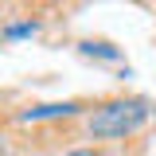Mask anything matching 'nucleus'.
<instances>
[{
    "label": "nucleus",
    "instance_id": "1",
    "mask_svg": "<svg viewBox=\"0 0 156 156\" xmlns=\"http://www.w3.org/2000/svg\"><path fill=\"white\" fill-rule=\"evenodd\" d=\"M148 121V105L144 101H109L90 117V133L94 136H129L133 129H140Z\"/></svg>",
    "mask_w": 156,
    "mask_h": 156
},
{
    "label": "nucleus",
    "instance_id": "2",
    "mask_svg": "<svg viewBox=\"0 0 156 156\" xmlns=\"http://www.w3.org/2000/svg\"><path fill=\"white\" fill-rule=\"evenodd\" d=\"M78 113L74 101H62V105H35V109H27V113H20V121H43V117H70Z\"/></svg>",
    "mask_w": 156,
    "mask_h": 156
},
{
    "label": "nucleus",
    "instance_id": "3",
    "mask_svg": "<svg viewBox=\"0 0 156 156\" xmlns=\"http://www.w3.org/2000/svg\"><path fill=\"white\" fill-rule=\"evenodd\" d=\"M82 55H94V58H109V62H113V58H117V47H109V43H82Z\"/></svg>",
    "mask_w": 156,
    "mask_h": 156
},
{
    "label": "nucleus",
    "instance_id": "4",
    "mask_svg": "<svg viewBox=\"0 0 156 156\" xmlns=\"http://www.w3.org/2000/svg\"><path fill=\"white\" fill-rule=\"evenodd\" d=\"M4 35H8V39H23V35H35V23H12V27H4Z\"/></svg>",
    "mask_w": 156,
    "mask_h": 156
},
{
    "label": "nucleus",
    "instance_id": "5",
    "mask_svg": "<svg viewBox=\"0 0 156 156\" xmlns=\"http://www.w3.org/2000/svg\"><path fill=\"white\" fill-rule=\"evenodd\" d=\"M66 156H94V152H86V148H82V152H66Z\"/></svg>",
    "mask_w": 156,
    "mask_h": 156
},
{
    "label": "nucleus",
    "instance_id": "6",
    "mask_svg": "<svg viewBox=\"0 0 156 156\" xmlns=\"http://www.w3.org/2000/svg\"><path fill=\"white\" fill-rule=\"evenodd\" d=\"M0 152H4V140H0Z\"/></svg>",
    "mask_w": 156,
    "mask_h": 156
}]
</instances>
